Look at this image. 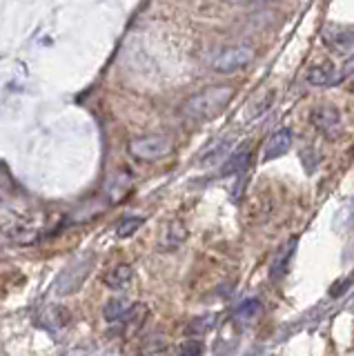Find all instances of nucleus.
<instances>
[{"instance_id":"nucleus-4","label":"nucleus","mask_w":354,"mask_h":356,"mask_svg":"<svg viewBox=\"0 0 354 356\" xmlns=\"http://www.w3.org/2000/svg\"><path fill=\"white\" fill-rule=\"evenodd\" d=\"M172 140L163 134H145L134 140H129L127 149L129 154L138 161H159L163 156H168L172 152Z\"/></svg>"},{"instance_id":"nucleus-14","label":"nucleus","mask_w":354,"mask_h":356,"mask_svg":"<svg viewBox=\"0 0 354 356\" xmlns=\"http://www.w3.org/2000/svg\"><path fill=\"white\" fill-rule=\"evenodd\" d=\"M131 278H134V270H131V265H125V263H120L116 265L114 270H109L107 276H105V285L109 289H125L129 283H131Z\"/></svg>"},{"instance_id":"nucleus-5","label":"nucleus","mask_w":354,"mask_h":356,"mask_svg":"<svg viewBox=\"0 0 354 356\" xmlns=\"http://www.w3.org/2000/svg\"><path fill=\"white\" fill-rule=\"evenodd\" d=\"M323 38V44L328 49H332L339 56H346V58H352L354 56V31L346 29V27H339V25H330L323 29L321 33Z\"/></svg>"},{"instance_id":"nucleus-12","label":"nucleus","mask_w":354,"mask_h":356,"mask_svg":"<svg viewBox=\"0 0 354 356\" xmlns=\"http://www.w3.org/2000/svg\"><path fill=\"white\" fill-rule=\"evenodd\" d=\"M131 309H134V303H131L129 298H112V300H107L103 316L107 323H127Z\"/></svg>"},{"instance_id":"nucleus-1","label":"nucleus","mask_w":354,"mask_h":356,"mask_svg":"<svg viewBox=\"0 0 354 356\" xmlns=\"http://www.w3.org/2000/svg\"><path fill=\"white\" fill-rule=\"evenodd\" d=\"M234 98V87L230 85H212L205 87L201 92H196L183 103V116L194 122L212 120L218 114H223V109L230 105V100Z\"/></svg>"},{"instance_id":"nucleus-11","label":"nucleus","mask_w":354,"mask_h":356,"mask_svg":"<svg viewBox=\"0 0 354 356\" xmlns=\"http://www.w3.org/2000/svg\"><path fill=\"white\" fill-rule=\"evenodd\" d=\"M185 238H187L185 222L183 220H170L168 227H165V232H163V236H161V248L165 252H174L185 243Z\"/></svg>"},{"instance_id":"nucleus-17","label":"nucleus","mask_w":354,"mask_h":356,"mask_svg":"<svg viewBox=\"0 0 354 356\" xmlns=\"http://www.w3.org/2000/svg\"><path fill=\"white\" fill-rule=\"evenodd\" d=\"M261 300L259 298H246L243 303H239L234 307V312H232V318L234 321H241V323H246V321H252V318H257L261 314Z\"/></svg>"},{"instance_id":"nucleus-3","label":"nucleus","mask_w":354,"mask_h":356,"mask_svg":"<svg viewBox=\"0 0 354 356\" xmlns=\"http://www.w3.org/2000/svg\"><path fill=\"white\" fill-rule=\"evenodd\" d=\"M254 60V49L250 44H230L223 47L212 60V70L216 74H236L243 72Z\"/></svg>"},{"instance_id":"nucleus-16","label":"nucleus","mask_w":354,"mask_h":356,"mask_svg":"<svg viewBox=\"0 0 354 356\" xmlns=\"http://www.w3.org/2000/svg\"><path fill=\"white\" fill-rule=\"evenodd\" d=\"M40 318H42V323H45L49 330H61V327H65L72 321V314H70L67 307L51 305V307H47L45 312H42Z\"/></svg>"},{"instance_id":"nucleus-13","label":"nucleus","mask_w":354,"mask_h":356,"mask_svg":"<svg viewBox=\"0 0 354 356\" xmlns=\"http://www.w3.org/2000/svg\"><path fill=\"white\" fill-rule=\"evenodd\" d=\"M129 185H131L129 172H116V174L109 176V181L105 185V194L109 196V200H112V203H118L120 198L127 196Z\"/></svg>"},{"instance_id":"nucleus-20","label":"nucleus","mask_w":354,"mask_h":356,"mask_svg":"<svg viewBox=\"0 0 354 356\" xmlns=\"http://www.w3.org/2000/svg\"><path fill=\"white\" fill-rule=\"evenodd\" d=\"M203 352H205V345L194 339L185 341L179 348V356H203Z\"/></svg>"},{"instance_id":"nucleus-6","label":"nucleus","mask_w":354,"mask_h":356,"mask_svg":"<svg viewBox=\"0 0 354 356\" xmlns=\"http://www.w3.org/2000/svg\"><path fill=\"white\" fill-rule=\"evenodd\" d=\"M312 125L323 134V136H337V131L341 127V114L335 105H316L309 114Z\"/></svg>"},{"instance_id":"nucleus-21","label":"nucleus","mask_w":354,"mask_h":356,"mask_svg":"<svg viewBox=\"0 0 354 356\" xmlns=\"http://www.w3.org/2000/svg\"><path fill=\"white\" fill-rule=\"evenodd\" d=\"M212 327V316H201V318H194L190 323V327H187V332L190 334H203L205 330Z\"/></svg>"},{"instance_id":"nucleus-7","label":"nucleus","mask_w":354,"mask_h":356,"mask_svg":"<svg viewBox=\"0 0 354 356\" xmlns=\"http://www.w3.org/2000/svg\"><path fill=\"white\" fill-rule=\"evenodd\" d=\"M296 243H298V238L292 236L290 241H285L281 248L274 252L272 261H270V270H268L272 281H281V278L287 274V267H290V261L296 252Z\"/></svg>"},{"instance_id":"nucleus-10","label":"nucleus","mask_w":354,"mask_h":356,"mask_svg":"<svg viewBox=\"0 0 354 356\" xmlns=\"http://www.w3.org/2000/svg\"><path fill=\"white\" fill-rule=\"evenodd\" d=\"M307 83L314 85V87H330V85H337L339 83V67H335L332 63H321L309 67L307 72Z\"/></svg>"},{"instance_id":"nucleus-15","label":"nucleus","mask_w":354,"mask_h":356,"mask_svg":"<svg viewBox=\"0 0 354 356\" xmlns=\"http://www.w3.org/2000/svg\"><path fill=\"white\" fill-rule=\"evenodd\" d=\"M248 163H250V149L248 147L236 149L234 154H230V159L223 163V167H220V178L241 174L248 167Z\"/></svg>"},{"instance_id":"nucleus-8","label":"nucleus","mask_w":354,"mask_h":356,"mask_svg":"<svg viewBox=\"0 0 354 356\" xmlns=\"http://www.w3.org/2000/svg\"><path fill=\"white\" fill-rule=\"evenodd\" d=\"M292 147V131L290 129H276L272 136L265 140L263 161H276Z\"/></svg>"},{"instance_id":"nucleus-19","label":"nucleus","mask_w":354,"mask_h":356,"mask_svg":"<svg viewBox=\"0 0 354 356\" xmlns=\"http://www.w3.org/2000/svg\"><path fill=\"white\" fill-rule=\"evenodd\" d=\"M143 225V218H138V216H127V218H123L118 222V227H116V234L120 238H127V236H131L138 227Z\"/></svg>"},{"instance_id":"nucleus-2","label":"nucleus","mask_w":354,"mask_h":356,"mask_svg":"<svg viewBox=\"0 0 354 356\" xmlns=\"http://www.w3.org/2000/svg\"><path fill=\"white\" fill-rule=\"evenodd\" d=\"M94 270V254H85L81 259L72 261L65 270L58 274L56 283H54V289L61 296H70L74 292H79L83 287V283L87 281V276Z\"/></svg>"},{"instance_id":"nucleus-18","label":"nucleus","mask_w":354,"mask_h":356,"mask_svg":"<svg viewBox=\"0 0 354 356\" xmlns=\"http://www.w3.org/2000/svg\"><path fill=\"white\" fill-rule=\"evenodd\" d=\"M272 100H274V92H265L259 100H254V103H250V107L246 109V118H248V120H257L259 116H263L265 111L270 109Z\"/></svg>"},{"instance_id":"nucleus-9","label":"nucleus","mask_w":354,"mask_h":356,"mask_svg":"<svg viewBox=\"0 0 354 356\" xmlns=\"http://www.w3.org/2000/svg\"><path fill=\"white\" fill-rule=\"evenodd\" d=\"M232 145H234V136L218 138L216 143L209 145L207 149L201 152V156H198V165H201V167H214L220 161H227L230 152H232Z\"/></svg>"}]
</instances>
